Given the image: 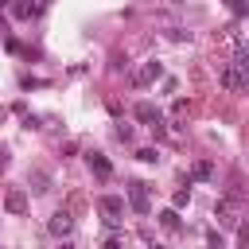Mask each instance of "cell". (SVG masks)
<instances>
[{
  "label": "cell",
  "mask_w": 249,
  "mask_h": 249,
  "mask_svg": "<svg viewBox=\"0 0 249 249\" xmlns=\"http://www.w3.org/2000/svg\"><path fill=\"white\" fill-rule=\"evenodd\" d=\"M4 167H8V152L0 148V171H4Z\"/></svg>",
  "instance_id": "obj_16"
},
{
  "label": "cell",
  "mask_w": 249,
  "mask_h": 249,
  "mask_svg": "<svg viewBox=\"0 0 249 249\" xmlns=\"http://www.w3.org/2000/svg\"><path fill=\"white\" fill-rule=\"evenodd\" d=\"M191 175H195V179H210V163H206V160H198V163H195V171H191Z\"/></svg>",
  "instance_id": "obj_12"
},
{
  "label": "cell",
  "mask_w": 249,
  "mask_h": 249,
  "mask_svg": "<svg viewBox=\"0 0 249 249\" xmlns=\"http://www.w3.org/2000/svg\"><path fill=\"white\" fill-rule=\"evenodd\" d=\"M0 121H4V105H0Z\"/></svg>",
  "instance_id": "obj_20"
},
{
  "label": "cell",
  "mask_w": 249,
  "mask_h": 249,
  "mask_svg": "<svg viewBox=\"0 0 249 249\" xmlns=\"http://www.w3.org/2000/svg\"><path fill=\"white\" fill-rule=\"evenodd\" d=\"M210 249H218V245H210Z\"/></svg>",
  "instance_id": "obj_22"
},
{
  "label": "cell",
  "mask_w": 249,
  "mask_h": 249,
  "mask_svg": "<svg viewBox=\"0 0 249 249\" xmlns=\"http://www.w3.org/2000/svg\"><path fill=\"white\" fill-rule=\"evenodd\" d=\"M86 163H89V171H93L97 179H109V175H113V163H109L101 152H86Z\"/></svg>",
  "instance_id": "obj_6"
},
{
  "label": "cell",
  "mask_w": 249,
  "mask_h": 249,
  "mask_svg": "<svg viewBox=\"0 0 249 249\" xmlns=\"http://www.w3.org/2000/svg\"><path fill=\"white\" fill-rule=\"evenodd\" d=\"M187 202H191V187H179V191L171 195V210H183Z\"/></svg>",
  "instance_id": "obj_9"
},
{
  "label": "cell",
  "mask_w": 249,
  "mask_h": 249,
  "mask_svg": "<svg viewBox=\"0 0 249 249\" xmlns=\"http://www.w3.org/2000/svg\"><path fill=\"white\" fill-rule=\"evenodd\" d=\"M97 210L105 214V222H109V226H117V222H121V214H124V198H121V195H101V198H97Z\"/></svg>",
  "instance_id": "obj_3"
},
{
  "label": "cell",
  "mask_w": 249,
  "mask_h": 249,
  "mask_svg": "<svg viewBox=\"0 0 249 249\" xmlns=\"http://www.w3.org/2000/svg\"><path fill=\"white\" fill-rule=\"evenodd\" d=\"M47 230H51L54 237H70V233H74V214H70V210H54V214L47 218Z\"/></svg>",
  "instance_id": "obj_5"
},
{
  "label": "cell",
  "mask_w": 249,
  "mask_h": 249,
  "mask_svg": "<svg viewBox=\"0 0 249 249\" xmlns=\"http://www.w3.org/2000/svg\"><path fill=\"white\" fill-rule=\"evenodd\" d=\"M128 206H132L136 214H148V210H152V195H148V183H140V179H132V183H128Z\"/></svg>",
  "instance_id": "obj_2"
},
{
  "label": "cell",
  "mask_w": 249,
  "mask_h": 249,
  "mask_svg": "<svg viewBox=\"0 0 249 249\" xmlns=\"http://www.w3.org/2000/svg\"><path fill=\"white\" fill-rule=\"evenodd\" d=\"M160 226H163L167 233H179V226H183V222H179V210H163V214H160Z\"/></svg>",
  "instance_id": "obj_8"
},
{
  "label": "cell",
  "mask_w": 249,
  "mask_h": 249,
  "mask_svg": "<svg viewBox=\"0 0 249 249\" xmlns=\"http://www.w3.org/2000/svg\"><path fill=\"white\" fill-rule=\"evenodd\" d=\"M245 249H249V245H245Z\"/></svg>",
  "instance_id": "obj_23"
},
{
  "label": "cell",
  "mask_w": 249,
  "mask_h": 249,
  "mask_svg": "<svg viewBox=\"0 0 249 249\" xmlns=\"http://www.w3.org/2000/svg\"><path fill=\"white\" fill-rule=\"evenodd\" d=\"M226 4H230V12H233V16H245V0H226Z\"/></svg>",
  "instance_id": "obj_14"
},
{
  "label": "cell",
  "mask_w": 249,
  "mask_h": 249,
  "mask_svg": "<svg viewBox=\"0 0 249 249\" xmlns=\"http://www.w3.org/2000/svg\"><path fill=\"white\" fill-rule=\"evenodd\" d=\"M0 4H8V0H0Z\"/></svg>",
  "instance_id": "obj_21"
},
{
  "label": "cell",
  "mask_w": 249,
  "mask_h": 249,
  "mask_svg": "<svg viewBox=\"0 0 249 249\" xmlns=\"http://www.w3.org/2000/svg\"><path fill=\"white\" fill-rule=\"evenodd\" d=\"M31 12H35V4H31V0H16V4H12V16H16V19H27Z\"/></svg>",
  "instance_id": "obj_10"
},
{
  "label": "cell",
  "mask_w": 249,
  "mask_h": 249,
  "mask_svg": "<svg viewBox=\"0 0 249 249\" xmlns=\"http://www.w3.org/2000/svg\"><path fill=\"white\" fill-rule=\"evenodd\" d=\"M31 179H35V191H39V195H43V191H47V175H43V171H35V175H31Z\"/></svg>",
  "instance_id": "obj_13"
},
{
  "label": "cell",
  "mask_w": 249,
  "mask_h": 249,
  "mask_svg": "<svg viewBox=\"0 0 249 249\" xmlns=\"http://www.w3.org/2000/svg\"><path fill=\"white\" fill-rule=\"evenodd\" d=\"M160 78H163V66H160L156 58H148V62L132 74V86H136V89H144V86H152V82H160Z\"/></svg>",
  "instance_id": "obj_4"
},
{
  "label": "cell",
  "mask_w": 249,
  "mask_h": 249,
  "mask_svg": "<svg viewBox=\"0 0 249 249\" xmlns=\"http://www.w3.org/2000/svg\"><path fill=\"white\" fill-rule=\"evenodd\" d=\"M4 210H8V214H27V195H23L19 187H12V191L4 195Z\"/></svg>",
  "instance_id": "obj_7"
},
{
  "label": "cell",
  "mask_w": 249,
  "mask_h": 249,
  "mask_svg": "<svg viewBox=\"0 0 249 249\" xmlns=\"http://www.w3.org/2000/svg\"><path fill=\"white\" fill-rule=\"evenodd\" d=\"M167 4H175V8H179V4H187V0H167Z\"/></svg>",
  "instance_id": "obj_17"
},
{
  "label": "cell",
  "mask_w": 249,
  "mask_h": 249,
  "mask_svg": "<svg viewBox=\"0 0 249 249\" xmlns=\"http://www.w3.org/2000/svg\"><path fill=\"white\" fill-rule=\"evenodd\" d=\"M132 113H136V121H144L156 136H163V117H160V109H156L152 101H136V109H132Z\"/></svg>",
  "instance_id": "obj_1"
},
{
  "label": "cell",
  "mask_w": 249,
  "mask_h": 249,
  "mask_svg": "<svg viewBox=\"0 0 249 249\" xmlns=\"http://www.w3.org/2000/svg\"><path fill=\"white\" fill-rule=\"evenodd\" d=\"M136 160H140V163H156V160H160V152H156V148H140V152H136Z\"/></svg>",
  "instance_id": "obj_11"
},
{
  "label": "cell",
  "mask_w": 249,
  "mask_h": 249,
  "mask_svg": "<svg viewBox=\"0 0 249 249\" xmlns=\"http://www.w3.org/2000/svg\"><path fill=\"white\" fill-rule=\"evenodd\" d=\"M105 249H124V241H121V237H113V241H105Z\"/></svg>",
  "instance_id": "obj_15"
},
{
  "label": "cell",
  "mask_w": 249,
  "mask_h": 249,
  "mask_svg": "<svg viewBox=\"0 0 249 249\" xmlns=\"http://www.w3.org/2000/svg\"><path fill=\"white\" fill-rule=\"evenodd\" d=\"M152 249H167V245H152Z\"/></svg>",
  "instance_id": "obj_19"
},
{
  "label": "cell",
  "mask_w": 249,
  "mask_h": 249,
  "mask_svg": "<svg viewBox=\"0 0 249 249\" xmlns=\"http://www.w3.org/2000/svg\"><path fill=\"white\" fill-rule=\"evenodd\" d=\"M58 249H74V245H58Z\"/></svg>",
  "instance_id": "obj_18"
}]
</instances>
